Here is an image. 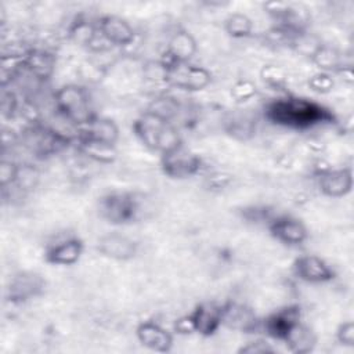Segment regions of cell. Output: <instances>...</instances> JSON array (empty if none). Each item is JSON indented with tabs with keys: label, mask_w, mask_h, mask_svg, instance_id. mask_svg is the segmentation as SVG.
<instances>
[{
	"label": "cell",
	"mask_w": 354,
	"mask_h": 354,
	"mask_svg": "<svg viewBox=\"0 0 354 354\" xmlns=\"http://www.w3.org/2000/svg\"><path fill=\"white\" fill-rule=\"evenodd\" d=\"M165 82L183 91H201L212 82V73L199 65L191 62H162Z\"/></svg>",
	"instance_id": "5b68a950"
},
{
	"label": "cell",
	"mask_w": 354,
	"mask_h": 354,
	"mask_svg": "<svg viewBox=\"0 0 354 354\" xmlns=\"http://www.w3.org/2000/svg\"><path fill=\"white\" fill-rule=\"evenodd\" d=\"M293 274L307 283H326L335 278L333 268L319 256L303 254L292 264Z\"/></svg>",
	"instance_id": "9c48e42d"
},
{
	"label": "cell",
	"mask_w": 354,
	"mask_h": 354,
	"mask_svg": "<svg viewBox=\"0 0 354 354\" xmlns=\"http://www.w3.org/2000/svg\"><path fill=\"white\" fill-rule=\"evenodd\" d=\"M138 212L140 205L137 198L127 191H111L98 201L100 217L113 225L134 223Z\"/></svg>",
	"instance_id": "277c9868"
},
{
	"label": "cell",
	"mask_w": 354,
	"mask_h": 354,
	"mask_svg": "<svg viewBox=\"0 0 354 354\" xmlns=\"http://www.w3.org/2000/svg\"><path fill=\"white\" fill-rule=\"evenodd\" d=\"M300 321H301L300 307L296 304H290L270 314L264 321L260 322V328H263L266 333L274 340L283 342V339L290 332V329Z\"/></svg>",
	"instance_id": "7c38bea8"
},
{
	"label": "cell",
	"mask_w": 354,
	"mask_h": 354,
	"mask_svg": "<svg viewBox=\"0 0 354 354\" xmlns=\"http://www.w3.org/2000/svg\"><path fill=\"white\" fill-rule=\"evenodd\" d=\"M353 170L350 167L325 169L317 174L319 192L329 198L347 196L353 189Z\"/></svg>",
	"instance_id": "8fae6325"
},
{
	"label": "cell",
	"mask_w": 354,
	"mask_h": 354,
	"mask_svg": "<svg viewBox=\"0 0 354 354\" xmlns=\"http://www.w3.org/2000/svg\"><path fill=\"white\" fill-rule=\"evenodd\" d=\"M98 252L113 260H130L137 253V242L119 232H109L98 239Z\"/></svg>",
	"instance_id": "2e32d148"
},
{
	"label": "cell",
	"mask_w": 354,
	"mask_h": 354,
	"mask_svg": "<svg viewBox=\"0 0 354 354\" xmlns=\"http://www.w3.org/2000/svg\"><path fill=\"white\" fill-rule=\"evenodd\" d=\"M44 288V281L35 272H19L17 274L8 288L7 297L12 303H22L37 296Z\"/></svg>",
	"instance_id": "ac0fdd59"
},
{
	"label": "cell",
	"mask_w": 354,
	"mask_h": 354,
	"mask_svg": "<svg viewBox=\"0 0 354 354\" xmlns=\"http://www.w3.org/2000/svg\"><path fill=\"white\" fill-rule=\"evenodd\" d=\"M224 30L232 39H246L253 35V21L243 12H232L224 21Z\"/></svg>",
	"instance_id": "cb8c5ba5"
},
{
	"label": "cell",
	"mask_w": 354,
	"mask_h": 354,
	"mask_svg": "<svg viewBox=\"0 0 354 354\" xmlns=\"http://www.w3.org/2000/svg\"><path fill=\"white\" fill-rule=\"evenodd\" d=\"M178 109H180L178 102L174 98L167 97V95L155 98L148 108V111H151L165 119H169V120H173V118L178 113Z\"/></svg>",
	"instance_id": "484cf974"
},
{
	"label": "cell",
	"mask_w": 354,
	"mask_h": 354,
	"mask_svg": "<svg viewBox=\"0 0 354 354\" xmlns=\"http://www.w3.org/2000/svg\"><path fill=\"white\" fill-rule=\"evenodd\" d=\"M275 348L263 339H256L249 342L246 346L239 348V353H248V354H266V353H274Z\"/></svg>",
	"instance_id": "d6a6232c"
},
{
	"label": "cell",
	"mask_w": 354,
	"mask_h": 354,
	"mask_svg": "<svg viewBox=\"0 0 354 354\" xmlns=\"http://www.w3.org/2000/svg\"><path fill=\"white\" fill-rule=\"evenodd\" d=\"M55 69V55L47 50L29 48L22 59V71H26L39 82L48 80Z\"/></svg>",
	"instance_id": "d6986e66"
},
{
	"label": "cell",
	"mask_w": 354,
	"mask_h": 354,
	"mask_svg": "<svg viewBox=\"0 0 354 354\" xmlns=\"http://www.w3.org/2000/svg\"><path fill=\"white\" fill-rule=\"evenodd\" d=\"M77 144H79V149L84 155H87L90 159L98 163H112L116 158L115 145L86 140V138H77Z\"/></svg>",
	"instance_id": "603a6c76"
},
{
	"label": "cell",
	"mask_w": 354,
	"mask_h": 354,
	"mask_svg": "<svg viewBox=\"0 0 354 354\" xmlns=\"http://www.w3.org/2000/svg\"><path fill=\"white\" fill-rule=\"evenodd\" d=\"M264 115L274 124L297 130H306L333 122L332 112L324 105L293 95L271 101L266 106Z\"/></svg>",
	"instance_id": "6da1fadb"
},
{
	"label": "cell",
	"mask_w": 354,
	"mask_h": 354,
	"mask_svg": "<svg viewBox=\"0 0 354 354\" xmlns=\"http://www.w3.org/2000/svg\"><path fill=\"white\" fill-rule=\"evenodd\" d=\"M54 105L58 115L76 129H82L95 116L87 90L79 84L61 86L54 93Z\"/></svg>",
	"instance_id": "3957f363"
},
{
	"label": "cell",
	"mask_w": 354,
	"mask_h": 354,
	"mask_svg": "<svg viewBox=\"0 0 354 354\" xmlns=\"http://www.w3.org/2000/svg\"><path fill=\"white\" fill-rule=\"evenodd\" d=\"M138 342L148 350L167 353L173 347V335L155 321H144L136 328Z\"/></svg>",
	"instance_id": "4fadbf2b"
},
{
	"label": "cell",
	"mask_w": 354,
	"mask_h": 354,
	"mask_svg": "<svg viewBox=\"0 0 354 354\" xmlns=\"http://www.w3.org/2000/svg\"><path fill=\"white\" fill-rule=\"evenodd\" d=\"M282 343H285L292 353L307 354L314 350L317 344V336L310 326L300 321L290 329Z\"/></svg>",
	"instance_id": "44dd1931"
},
{
	"label": "cell",
	"mask_w": 354,
	"mask_h": 354,
	"mask_svg": "<svg viewBox=\"0 0 354 354\" xmlns=\"http://www.w3.org/2000/svg\"><path fill=\"white\" fill-rule=\"evenodd\" d=\"M336 339L342 346L353 347L354 346V322L353 321L342 322L336 330Z\"/></svg>",
	"instance_id": "1f68e13d"
},
{
	"label": "cell",
	"mask_w": 354,
	"mask_h": 354,
	"mask_svg": "<svg viewBox=\"0 0 354 354\" xmlns=\"http://www.w3.org/2000/svg\"><path fill=\"white\" fill-rule=\"evenodd\" d=\"M97 28L101 36L113 47L130 46L136 39V30L130 22L119 15H101L97 19Z\"/></svg>",
	"instance_id": "30bf717a"
},
{
	"label": "cell",
	"mask_w": 354,
	"mask_h": 354,
	"mask_svg": "<svg viewBox=\"0 0 354 354\" xmlns=\"http://www.w3.org/2000/svg\"><path fill=\"white\" fill-rule=\"evenodd\" d=\"M84 245L77 236L61 239L44 250V260L53 266H72L82 257Z\"/></svg>",
	"instance_id": "5bb4252c"
},
{
	"label": "cell",
	"mask_w": 354,
	"mask_h": 354,
	"mask_svg": "<svg viewBox=\"0 0 354 354\" xmlns=\"http://www.w3.org/2000/svg\"><path fill=\"white\" fill-rule=\"evenodd\" d=\"M19 166L12 160H3L0 166V181L1 187L6 188L7 185H12L15 181H18L19 177Z\"/></svg>",
	"instance_id": "83f0119b"
},
{
	"label": "cell",
	"mask_w": 354,
	"mask_h": 354,
	"mask_svg": "<svg viewBox=\"0 0 354 354\" xmlns=\"http://www.w3.org/2000/svg\"><path fill=\"white\" fill-rule=\"evenodd\" d=\"M261 76L272 87H282L286 77H285V71L279 66L275 65H267L261 71Z\"/></svg>",
	"instance_id": "f1b7e54d"
},
{
	"label": "cell",
	"mask_w": 354,
	"mask_h": 354,
	"mask_svg": "<svg viewBox=\"0 0 354 354\" xmlns=\"http://www.w3.org/2000/svg\"><path fill=\"white\" fill-rule=\"evenodd\" d=\"M267 228L275 241L288 246H299L308 236L304 223L290 214H274L268 220Z\"/></svg>",
	"instance_id": "52a82bcc"
},
{
	"label": "cell",
	"mask_w": 354,
	"mask_h": 354,
	"mask_svg": "<svg viewBox=\"0 0 354 354\" xmlns=\"http://www.w3.org/2000/svg\"><path fill=\"white\" fill-rule=\"evenodd\" d=\"M202 159L184 144L160 155V169L165 176L183 180L196 176L202 170Z\"/></svg>",
	"instance_id": "8992f818"
},
{
	"label": "cell",
	"mask_w": 354,
	"mask_h": 354,
	"mask_svg": "<svg viewBox=\"0 0 354 354\" xmlns=\"http://www.w3.org/2000/svg\"><path fill=\"white\" fill-rule=\"evenodd\" d=\"M133 131L145 148L160 155L183 144L173 122L148 109L133 122Z\"/></svg>",
	"instance_id": "7a4b0ae2"
},
{
	"label": "cell",
	"mask_w": 354,
	"mask_h": 354,
	"mask_svg": "<svg viewBox=\"0 0 354 354\" xmlns=\"http://www.w3.org/2000/svg\"><path fill=\"white\" fill-rule=\"evenodd\" d=\"M308 86L313 91L317 93H328L332 90L333 87V79L330 73H325V72H318L314 76L310 77L308 80Z\"/></svg>",
	"instance_id": "4dcf8cb0"
},
{
	"label": "cell",
	"mask_w": 354,
	"mask_h": 354,
	"mask_svg": "<svg viewBox=\"0 0 354 354\" xmlns=\"http://www.w3.org/2000/svg\"><path fill=\"white\" fill-rule=\"evenodd\" d=\"M77 138H86L115 145L119 138V127L112 119L95 115L86 126L79 129Z\"/></svg>",
	"instance_id": "ffe728a7"
},
{
	"label": "cell",
	"mask_w": 354,
	"mask_h": 354,
	"mask_svg": "<svg viewBox=\"0 0 354 354\" xmlns=\"http://www.w3.org/2000/svg\"><path fill=\"white\" fill-rule=\"evenodd\" d=\"M97 33H98L97 21L93 22L82 17L77 18L69 28V37L79 46L86 47L87 50L93 43V40L95 39Z\"/></svg>",
	"instance_id": "d4e9b609"
},
{
	"label": "cell",
	"mask_w": 354,
	"mask_h": 354,
	"mask_svg": "<svg viewBox=\"0 0 354 354\" xmlns=\"http://www.w3.org/2000/svg\"><path fill=\"white\" fill-rule=\"evenodd\" d=\"M196 50L195 37L185 29H177L169 39L162 62H191Z\"/></svg>",
	"instance_id": "9a60e30c"
},
{
	"label": "cell",
	"mask_w": 354,
	"mask_h": 354,
	"mask_svg": "<svg viewBox=\"0 0 354 354\" xmlns=\"http://www.w3.org/2000/svg\"><path fill=\"white\" fill-rule=\"evenodd\" d=\"M187 318L192 333L205 337L212 336L223 325V306L213 301L199 303Z\"/></svg>",
	"instance_id": "ba28073f"
},
{
	"label": "cell",
	"mask_w": 354,
	"mask_h": 354,
	"mask_svg": "<svg viewBox=\"0 0 354 354\" xmlns=\"http://www.w3.org/2000/svg\"><path fill=\"white\" fill-rule=\"evenodd\" d=\"M19 106L18 95L14 90L3 87L1 91V112L4 118H12Z\"/></svg>",
	"instance_id": "4316f807"
},
{
	"label": "cell",
	"mask_w": 354,
	"mask_h": 354,
	"mask_svg": "<svg viewBox=\"0 0 354 354\" xmlns=\"http://www.w3.org/2000/svg\"><path fill=\"white\" fill-rule=\"evenodd\" d=\"M256 94V84L250 80H239L232 86L231 95L236 101H248Z\"/></svg>",
	"instance_id": "f546056e"
},
{
	"label": "cell",
	"mask_w": 354,
	"mask_h": 354,
	"mask_svg": "<svg viewBox=\"0 0 354 354\" xmlns=\"http://www.w3.org/2000/svg\"><path fill=\"white\" fill-rule=\"evenodd\" d=\"M260 322L253 310L245 304L235 301L223 304V325L228 328L250 333L260 328Z\"/></svg>",
	"instance_id": "e0dca14e"
},
{
	"label": "cell",
	"mask_w": 354,
	"mask_h": 354,
	"mask_svg": "<svg viewBox=\"0 0 354 354\" xmlns=\"http://www.w3.org/2000/svg\"><path fill=\"white\" fill-rule=\"evenodd\" d=\"M231 134L236 136V134H242L245 137V134L252 133L253 131V124L249 119L246 118H236L231 120V129H230Z\"/></svg>",
	"instance_id": "836d02e7"
},
{
	"label": "cell",
	"mask_w": 354,
	"mask_h": 354,
	"mask_svg": "<svg viewBox=\"0 0 354 354\" xmlns=\"http://www.w3.org/2000/svg\"><path fill=\"white\" fill-rule=\"evenodd\" d=\"M311 62L325 73H337L343 68V59L340 53L326 44H318L310 55Z\"/></svg>",
	"instance_id": "7402d4cb"
}]
</instances>
